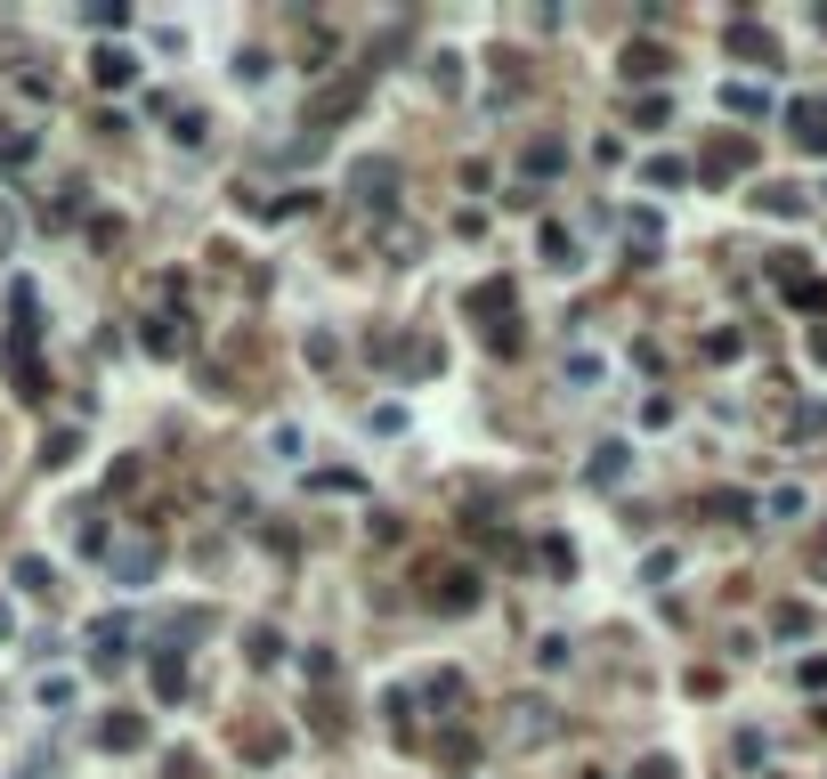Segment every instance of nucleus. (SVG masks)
Instances as JSON below:
<instances>
[{
    "instance_id": "obj_1",
    "label": "nucleus",
    "mask_w": 827,
    "mask_h": 779,
    "mask_svg": "<svg viewBox=\"0 0 827 779\" xmlns=\"http://www.w3.org/2000/svg\"><path fill=\"white\" fill-rule=\"evenodd\" d=\"M349 188H358V203H374V212H382V203L398 195V162H358V179H349Z\"/></svg>"
},
{
    "instance_id": "obj_2",
    "label": "nucleus",
    "mask_w": 827,
    "mask_h": 779,
    "mask_svg": "<svg viewBox=\"0 0 827 779\" xmlns=\"http://www.w3.org/2000/svg\"><path fill=\"white\" fill-rule=\"evenodd\" d=\"M90 81H98V90H131V81H138V57L131 49H98L90 57Z\"/></svg>"
},
{
    "instance_id": "obj_3",
    "label": "nucleus",
    "mask_w": 827,
    "mask_h": 779,
    "mask_svg": "<svg viewBox=\"0 0 827 779\" xmlns=\"http://www.w3.org/2000/svg\"><path fill=\"white\" fill-rule=\"evenodd\" d=\"M788 122H795V147H827V106H819V98H795V106H788Z\"/></svg>"
},
{
    "instance_id": "obj_4",
    "label": "nucleus",
    "mask_w": 827,
    "mask_h": 779,
    "mask_svg": "<svg viewBox=\"0 0 827 779\" xmlns=\"http://www.w3.org/2000/svg\"><path fill=\"white\" fill-rule=\"evenodd\" d=\"M122 650H131V625H122V618H98L90 625V658L98 666H122Z\"/></svg>"
},
{
    "instance_id": "obj_5",
    "label": "nucleus",
    "mask_w": 827,
    "mask_h": 779,
    "mask_svg": "<svg viewBox=\"0 0 827 779\" xmlns=\"http://www.w3.org/2000/svg\"><path fill=\"white\" fill-rule=\"evenodd\" d=\"M33 155H41V147H33V131H25V122H9V114H0V171H25Z\"/></svg>"
},
{
    "instance_id": "obj_6",
    "label": "nucleus",
    "mask_w": 827,
    "mask_h": 779,
    "mask_svg": "<svg viewBox=\"0 0 827 779\" xmlns=\"http://www.w3.org/2000/svg\"><path fill=\"white\" fill-rule=\"evenodd\" d=\"M98 747H114V755L147 747V723H138V714H106V723H98Z\"/></svg>"
},
{
    "instance_id": "obj_7",
    "label": "nucleus",
    "mask_w": 827,
    "mask_h": 779,
    "mask_svg": "<svg viewBox=\"0 0 827 779\" xmlns=\"http://www.w3.org/2000/svg\"><path fill=\"white\" fill-rule=\"evenodd\" d=\"M114 577H122V585H147V577H155V544H122V552H114Z\"/></svg>"
},
{
    "instance_id": "obj_8",
    "label": "nucleus",
    "mask_w": 827,
    "mask_h": 779,
    "mask_svg": "<svg viewBox=\"0 0 827 779\" xmlns=\"http://www.w3.org/2000/svg\"><path fill=\"white\" fill-rule=\"evenodd\" d=\"M657 74H666V49H649V41L625 49V81H657Z\"/></svg>"
},
{
    "instance_id": "obj_9",
    "label": "nucleus",
    "mask_w": 827,
    "mask_h": 779,
    "mask_svg": "<svg viewBox=\"0 0 827 779\" xmlns=\"http://www.w3.org/2000/svg\"><path fill=\"white\" fill-rule=\"evenodd\" d=\"M171 138H179V147H203V138H212V122H203V106L171 114Z\"/></svg>"
},
{
    "instance_id": "obj_10",
    "label": "nucleus",
    "mask_w": 827,
    "mask_h": 779,
    "mask_svg": "<svg viewBox=\"0 0 827 779\" xmlns=\"http://www.w3.org/2000/svg\"><path fill=\"white\" fill-rule=\"evenodd\" d=\"M730 114H771V90H755V81H730Z\"/></svg>"
},
{
    "instance_id": "obj_11",
    "label": "nucleus",
    "mask_w": 827,
    "mask_h": 779,
    "mask_svg": "<svg viewBox=\"0 0 827 779\" xmlns=\"http://www.w3.org/2000/svg\"><path fill=\"white\" fill-rule=\"evenodd\" d=\"M349 106H358V81H341V90H325V98H317V122H341Z\"/></svg>"
},
{
    "instance_id": "obj_12",
    "label": "nucleus",
    "mask_w": 827,
    "mask_h": 779,
    "mask_svg": "<svg viewBox=\"0 0 827 779\" xmlns=\"http://www.w3.org/2000/svg\"><path fill=\"white\" fill-rule=\"evenodd\" d=\"M592 479H601V487H616V479H625V447H601V455H592Z\"/></svg>"
},
{
    "instance_id": "obj_13",
    "label": "nucleus",
    "mask_w": 827,
    "mask_h": 779,
    "mask_svg": "<svg viewBox=\"0 0 827 779\" xmlns=\"http://www.w3.org/2000/svg\"><path fill=\"white\" fill-rule=\"evenodd\" d=\"M560 162H568V155H560V138H535V147H528V171H535V179L560 171Z\"/></svg>"
},
{
    "instance_id": "obj_14",
    "label": "nucleus",
    "mask_w": 827,
    "mask_h": 779,
    "mask_svg": "<svg viewBox=\"0 0 827 779\" xmlns=\"http://www.w3.org/2000/svg\"><path fill=\"white\" fill-rule=\"evenodd\" d=\"M641 179H649V188H681V179H690V162H673V155H657V162H649V171H641Z\"/></svg>"
},
{
    "instance_id": "obj_15",
    "label": "nucleus",
    "mask_w": 827,
    "mask_h": 779,
    "mask_svg": "<svg viewBox=\"0 0 827 779\" xmlns=\"http://www.w3.org/2000/svg\"><path fill=\"white\" fill-rule=\"evenodd\" d=\"M73 447H81V430H49V439H41V463H73Z\"/></svg>"
},
{
    "instance_id": "obj_16",
    "label": "nucleus",
    "mask_w": 827,
    "mask_h": 779,
    "mask_svg": "<svg viewBox=\"0 0 827 779\" xmlns=\"http://www.w3.org/2000/svg\"><path fill=\"white\" fill-rule=\"evenodd\" d=\"M155 690H162V699H179V690H188V658H162L155 666Z\"/></svg>"
},
{
    "instance_id": "obj_17",
    "label": "nucleus",
    "mask_w": 827,
    "mask_h": 779,
    "mask_svg": "<svg viewBox=\"0 0 827 779\" xmlns=\"http://www.w3.org/2000/svg\"><path fill=\"white\" fill-rule=\"evenodd\" d=\"M439 601H446V609H471V601H479V577H463V568H454V577H446V592H439Z\"/></svg>"
},
{
    "instance_id": "obj_18",
    "label": "nucleus",
    "mask_w": 827,
    "mask_h": 779,
    "mask_svg": "<svg viewBox=\"0 0 827 779\" xmlns=\"http://www.w3.org/2000/svg\"><path fill=\"white\" fill-rule=\"evenodd\" d=\"M730 49H738V57H771V33H755V25H730Z\"/></svg>"
},
{
    "instance_id": "obj_19",
    "label": "nucleus",
    "mask_w": 827,
    "mask_h": 779,
    "mask_svg": "<svg viewBox=\"0 0 827 779\" xmlns=\"http://www.w3.org/2000/svg\"><path fill=\"white\" fill-rule=\"evenodd\" d=\"M16 585H25V592H57V577H49V561H16Z\"/></svg>"
},
{
    "instance_id": "obj_20",
    "label": "nucleus",
    "mask_w": 827,
    "mask_h": 779,
    "mask_svg": "<svg viewBox=\"0 0 827 779\" xmlns=\"http://www.w3.org/2000/svg\"><path fill=\"white\" fill-rule=\"evenodd\" d=\"M762 203H771L779 219H803V195H795V188H762Z\"/></svg>"
},
{
    "instance_id": "obj_21",
    "label": "nucleus",
    "mask_w": 827,
    "mask_h": 779,
    "mask_svg": "<svg viewBox=\"0 0 827 779\" xmlns=\"http://www.w3.org/2000/svg\"><path fill=\"white\" fill-rule=\"evenodd\" d=\"M706 162H714V171H738V162H747V138H722V147H714Z\"/></svg>"
},
{
    "instance_id": "obj_22",
    "label": "nucleus",
    "mask_w": 827,
    "mask_h": 779,
    "mask_svg": "<svg viewBox=\"0 0 827 779\" xmlns=\"http://www.w3.org/2000/svg\"><path fill=\"white\" fill-rule=\"evenodd\" d=\"M544 260H560V269L576 260V244H568V228H544Z\"/></svg>"
},
{
    "instance_id": "obj_23",
    "label": "nucleus",
    "mask_w": 827,
    "mask_h": 779,
    "mask_svg": "<svg viewBox=\"0 0 827 779\" xmlns=\"http://www.w3.org/2000/svg\"><path fill=\"white\" fill-rule=\"evenodd\" d=\"M819 430H827V406H803V415H795V439H819Z\"/></svg>"
},
{
    "instance_id": "obj_24",
    "label": "nucleus",
    "mask_w": 827,
    "mask_h": 779,
    "mask_svg": "<svg viewBox=\"0 0 827 779\" xmlns=\"http://www.w3.org/2000/svg\"><path fill=\"white\" fill-rule=\"evenodd\" d=\"M641 779H673V764H666V755H649V764H641Z\"/></svg>"
},
{
    "instance_id": "obj_25",
    "label": "nucleus",
    "mask_w": 827,
    "mask_h": 779,
    "mask_svg": "<svg viewBox=\"0 0 827 779\" xmlns=\"http://www.w3.org/2000/svg\"><path fill=\"white\" fill-rule=\"evenodd\" d=\"M812 568H819V577H827V544H819V552H812Z\"/></svg>"
}]
</instances>
